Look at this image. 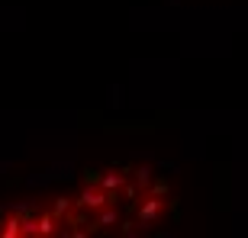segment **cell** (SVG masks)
Instances as JSON below:
<instances>
[{
  "label": "cell",
  "instance_id": "cell-1",
  "mask_svg": "<svg viewBox=\"0 0 248 238\" xmlns=\"http://www.w3.org/2000/svg\"><path fill=\"white\" fill-rule=\"evenodd\" d=\"M171 209L168 183L145 167L97 171L48 203L0 212V235H142Z\"/></svg>",
  "mask_w": 248,
  "mask_h": 238
}]
</instances>
